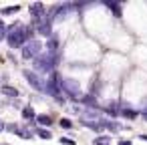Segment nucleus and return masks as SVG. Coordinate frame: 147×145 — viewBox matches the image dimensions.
Returning a JSON list of instances; mask_svg holds the SVG:
<instances>
[{"instance_id":"11","label":"nucleus","mask_w":147,"mask_h":145,"mask_svg":"<svg viewBox=\"0 0 147 145\" xmlns=\"http://www.w3.org/2000/svg\"><path fill=\"white\" fill-rule=\"evenodd\" d=\"M22 117H24V119H28V121H32V119H34L36 115H34L32 107H24V109H22Z\"/></svg>"},{"instance_id":"7","label":"nucleus","mask_w":147,"mask_h":145,"mask_svg":"<svg viewBox=\"0 0 147 145\" xmlns=\"http://www.w3.org/2000/svg\"><path fill=\"white\" fill-rule=\"evenodd\" d=\"M28 12H30L32 18H36V16H38V18H45V16H47V8H45L42 2H34V4H30Z\"/></svg>"},{"instance_id":"13","label":"nucleus","mask_w":147,"mask_h":145,"mask_svg":"<svg viewBox=\"0 0 147 145\" xmlns=\"http://www.w3.org/2000/svg\"><path fill=\"white\" fill-rule=\"evenodd\" d=\"M107 4H109V8L113 10L115 16H121V4H115V2H107Z\"/></svg>"},{"instance_id":"21","label":"nucleus","mask_w":147,"mask_h":145,"mask_svg":"<svg viewBox=\"0 0 147 145\" xmlns=\"http://www.w3.org/2000/svg\"><path fill=\"white\" fill-rule=\"evenodd\" d=\"M0 30H4V24H2V20H0Z\"/></svg>"},{"instance_id":"17","label":"nucleus","mask_w":147,"mask_h":145,"mask_svg":"<svg viewBox=\"0 0 147 145\" xmlns=\"http://www.w3.org/2000/svg\"><path fill=\"white\" fill-rule=\"evenodd\" d=\"M121 115H123V117H129V119L137 117V113H135V111H131V109H123V111H121Z\"/></svg>"},{"instance_id":"4","label":"nucleus","mask_w":147,"mask_h":145,"mask_svg":"<svg viewBox=\"0 0 147 145\" xmlns=\"http://www.w3.org/2000/svg\"><path fill=\"white\" fill-rule=\"evenodd\" d=\"M61 89H63L71 99H77V97L81 95V85H79V81H75V79H63Z\"/></svg>"},{"instance_id":"5","label":"nucleus","mask_w":147,"mask_h":145,"mask_svg":"<svg viewBox=\"0 0 147 145\" xmlns=\"http://www.w3.org/2000/svg\"><path fill=\"white\" fill-rule=\"evenodd\" d=\"M38 51H40V42L38 40H28L24 47H22V59H34L38 57Z\"/></svg>"},{"instance_id":"6","label":"nucleus","mask_w":147,"mask_h":145,"mask_svg":"<svg viewBox=\"0 0 147 145\" xmlns=\"http://www.w3.org/2000/svg\"><path fill=\"white\" fill-rule=\"evenodd\" d=\"M24 79L32 85V89H36V91H45V87H47V83L45 81H40L32 71H24Z\"/></svg>"},{"instance_id":"1","label":"nucleus","mask_w":147,"mask_h":145,"mask_svg":"<svg viewBox=\"0 0 147 145\" xmlns=\"http://www.w3.org/2000/svg\"><path fill=\"white\" fill-rule=\"evenodd\" d=\"M6 40H8V47H12V49H22L28 40H26V36H24V26H20V22H14L10 28H8V32H6Z\"/></svg>"},{"instance_id":"3","label":"nucleus","mask_w":147,"mask_h":145,"mask_svg":"<svg viewBox=\"0 0 147 145\" xmlns=\"http://www.w3.org/2000/svg\"><path fill=\"white\" fill-rule=\"evenodd\" d=\"M61 83H63V79H61V75L55 71V73L51 75V79H49V83H47L45 91H47L51 97H57V99H59V95L63 93V89H61Z\"/></svg>"},{"instance_id":"15","label":"nucleus","mask_w":147,"mask_h":145,"mask_svg":"<svg viewBox=\"0 0 147 145\" xmlns=\"http://www.w3.org/2000/svg\"><path fill=\"white\" fill-rule=\"evenodd\" d=\"M38 137H40V139H51V133H49V129H42V127H38Z\"/></svg>"},{"instance_id":"20","label":"nucleus","mask_w":147,"mask_h":145,"mask_svg":"<svg viewBox=\"0 0 147 145\" xmlns=\"http://www.w3.org/2000/svg\"><path fill=\"white\" fill-rule=\"evenodd\" d=\"M0 131H4V123L2 121H0Z\"/></svg>"},{"instance_id":"18","label":"nucleus","mask_w":147,"mask_h":145,"mask_svg":"<svg viewBox=\"0 0 147 145\" xmlns=\"http://www.w3.org/2000/svg\"><path fill=\"white\" fill-rule=\"evenodd\" d=\"M61 127H65V129H71V121H69V119H61Z\"/></svg>"},{"instance_id":"2","label":"nucleus","mask_w":147,"mask_h":145,"mask_svg":"<svg viewBox=\"0 0 147 145\" xmlns=\"http://www.w3.org/2000/svg\"><path fill=\"white\" fill-rule=\"evenodd\" d=\"M57 65H59V57L55 53H47V55H40L38 59H34L36 71H53Z\"/></svg>"},{"instance_id":"12","label":"nucleus","mask_w":147,"mask_h":145,"mask_svg":"<svg viewBox=\"0 0 147 145\" xmlns=\"http://www.w3.org/2000/svg\"><path fill=\"white\" fill-rule=\"evenodd\" d=\"M47 47H49V51H51V53H53V51H57V49H59V38H57V36H51Z\"/></svg>"},{"instance_id":"16","label":"nucleus","mask_w":147,"mask_h":145,"mask_svg":"<svg viewBox=\"0 0 147 145\" xmlns=\"http://www.w3.org/2000/svg\"><path fill=\"white\" fill-rule=\"evenodd\" d=\"M83 103L89 105V107H95V99H93L91 95H85V97H83Z\"/></svg>"},{"instance_id":"9","label":"nucleus","mask_w":147,"mask_h":145,"mask_svg":"<svg viewBox=\"0 0 147 145\" xmlns=\"http://www.w3.org/2000/svg\"><path fill=\"white\" fill-rule=\"evenodd\" d=\"M34 121H36V123H38V127H42V129H45V127H51V125L55 123L49 115H36V117H34Z\"/></svg>"},{"instance_id":"19","label":"nucleus","mask_w":147,"mask_h":145,"mask_svg":"<svg viewBox=\"0 0 147 145\" xmlns=\"http://www.w3.org/2000/svg\"><path fill=\"white\" fill-rule=\"evenodd\" d=\"M61 143H63V145H75V141H73V139H67V137H63Z\"/></svg>"},{"instance_id":"10","label":"nucleus","mask_w":147,"mask_h":145,"mask_svg":"<svg viewBox=\"0 0 147 145\" xmlns=\"http://www.w3.org/2000/svg\"><path fill=\"white\" fill-rule=\"evenodd\" d=\"M2 93L8 95V97H18V91H16L14 87H10V85H4V87H2Z\"/></svg>"},{"instance_id":"14","label":"nucleus","mask_w":147,"mask_h":145,"mask_svg":"<svg viewBox=\"0 0 147 145\" xmlns=\"http://www.w3.org/2000/svg\"><path fill=\"white\" fill-rule=\"evenodd\" d=\"M20 10V6H8V8H2L0 10V14H14V12H18Z\"/></svg>"},{"instance_id":"8","label":"nucleus","mask_w":147,"mask_h":145,"mask_svg":"<svg viewBox=\"0 0 147 145\" xmlns=\"http://www.w3.org/2000/svg\"><path fill=\"white\" fill-rule=\"evenodd\" d=\"M34 28H36V32H38V34H45V36H49V34H51V22H49L47 18L36 20V22H34Z\"/></svg>"},{"instance_id":"22","label":"nucleus","mask_w":147,"mask_h":145,"mask_svg":"<svg viewBox=\"0 0 147 145\" xmlns=\"http://www.w3.org/2000/svg\"><path fill=\"white\" fill-rule=\"evenodd\" d=\"M121 145H131V143H129V141H123V143H121Z\"/></svg>"}]
</instances>
